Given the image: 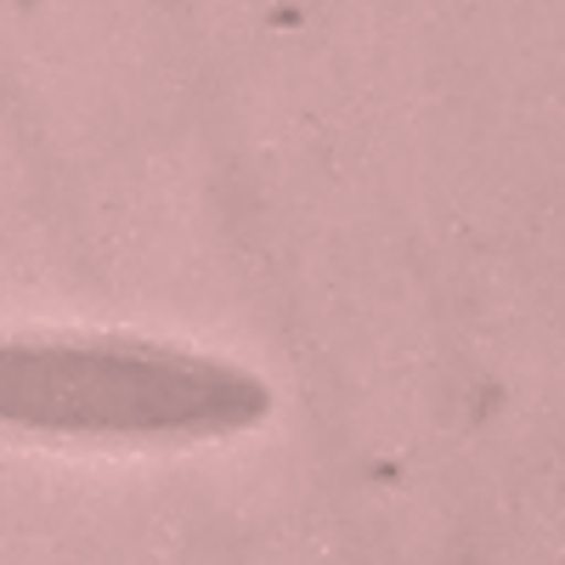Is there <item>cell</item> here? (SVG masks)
Returning <instances> with one entry per match:
<instances>
[{
    "mask_svg": "<svg viewBox=\"0 0 565 565\" xmlns=\"http://www.w3.org/2000/svg\"><path fill=\"white\" fill-rule=\"evenodd\" d=\"M266 413L244 367L141 340H0V424L52 436L193 441Z\"/></svg>",
    "mask_w": 565,
    "mask_h": 565,
    "instance_id": "6da1fadb",
    "label": "cell"
}]
</instances>
